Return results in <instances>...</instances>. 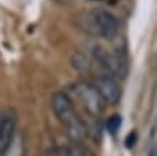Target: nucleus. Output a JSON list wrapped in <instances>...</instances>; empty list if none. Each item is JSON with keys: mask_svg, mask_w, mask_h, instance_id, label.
I'll use <instances>...</instances> for the list:
<instances>
[{"mask_svg": "<svg viewBox=\"0 0 157 156\" xmlns=\"http://www.w3.org/2000/svg\"><path fill=\"white\" fill-rule=\"evenodd\" d=\"M17 135V120H15L13 110H2L0 112V156L5 154L12 143L13 136Z\"/></svg>", "mask_w": 157, "mask_h": 156, "instance_id": "5", "label": "nucleus"}, {"mask_svg": "<svg viewBox=\"0 0 157 156\" xmlns=\"http://www.w3.org/2000/svg\"><path fill=\"white\" fill-rule=\"evenodd\" d=\"M61 150H62L64 156H90L88 151L85 150V146H83V143H75V141H71V140Z\"/></svg>", "mask_w": 157, "mask_h": 156, "instance_id": "7", "label": "nucleus"}, {"mask_svg": "<svg viewBox=\"0 0 157 156\" xmlns=\"http://www.w3.org/2000/svg\"><path fill=\"white\" fill-rule=\"evenodd\" d=\"M149 156H157V148H152V151L149 153Z\"/></svg>", "mask_w": 157, "mask_h": 156, "instance_id": "11", "label": "nucleus"}, {"mask_svg": "<svg viewBox=\"0 0 157 156\" xmlns=\"http://www.w3.org/2000/svg\"><path fill=\"white\" fill-rule=\"evenodd\" d=\"M136 140H137V133L136 131H132L126 136V148H132V146L136 145Z\"/></svg>", "mask_w": 157, "mask_h": 156, "instance_id": "9", "label": "nucleus"}, {"mask_svg": "<svg viewBox=\"0 0 157 156\" xmlns=\"http://www.w3.org/2000/svg\"><path fill=\"white\" fill-rule=\"evenodd\" d=\"M51 105H52L54 115L57 117V120L66 128L69 140L75 141V143H83L88 135V130H87V125L83 123V120L77 115L69 95L66 92H56L51 99Z\"/></svg>", "mask_w": 157, "mask_h": 156, "instance_id": "1", "label": "nucleus"}, {"mask_svg": "<svg viewBox=\"0 0 157 156\" xmlns=\"http://www.w3.org/2000/svg\"><path fill=\"white\" fill-rule=\"evenodd\" d=\"M93 87L98 90V94L101 95V99L105 100V104L116 105L121 100V87L116 82L115 77L108 76V74H100L93 79Z\"/></svg>", "mask_w": 157, "mask_h": 156, "instance_id": "4", "label": "nucleus"}, {"mask_svg": "<svg viewBox=\"0 0 157 156\" xmlns=\"http://www.w3.org/2000/svg\"><path fill=\"white\" fill-rule=\"evenodd\" d=\"M44 156H64V153H62L61 148H49L46 153H44Z\"/></svg>", "mask_w": 157, "mask_h": 156, "instance_id": "10", "label": "nucleus"}, {"mask_svg": "<svg viewBox=\"0 0 157 156\" xmlns=\"http://www.w3.org/2000/svg\"><path fill=\"white\" fill-rule=\"evenodd\" d=\"M72 66L74 69L77 72H80V74H88V72L92 71V62L90 59L82 54V53H75V54L72 56Z\"/></svg>", "mask_w": 157, "mask_h": 156, "instance_id": "6", "label": "nucleus"}, {"mask_svg": "<svg viewBox=\"0 0 157 156\" xmlns=\"http://www.w3.org/2000/svg\"><path fill=\"white\" fill-rule=\"evenodd\" d=\"M90 23L97 35L106 38V40L115 38L120 30V22L116 20V17L105 10H93L90 13Z\"/></svg>", "mask_w": 157, "mask_h": 156, "instance_id": "3", "label": "nucleus"}, {"mask_svg": "<svg viewBox=\"0 0 157 156\" xmlns=\"http://www.w3.org/2000/svg\"><path fill=\"white\" fill-rule=\"evenodd\" d=\"M120 128H121V117L120 115H111L110 118L106 120V130H108V133L115 135Z\"/></svg>", "mask_w": 157, "mask_h": 156, "instance_id": "8", "label": "nucleus"}, {"mask_svg": "<svg viewBox=\"0 0 157 156\" xmlns=\"http://www.w3.org/2000/svg\"><path fill=\"white\" fill-rule=\"evenodd\" d=\"M88 2H113V0H88Z\"/></svg>", "mask_w": 157, "mask_h": 156, "instance_id": "12", "label": "nucleus"}, {"mask_svg": "<svg viewBox=\"0 0 157 156\" xmlns=\"http://www.w3.org/2000/svg\"><path fill=\"white\" fill-rule=\"evenodd\" d=\"M74 95L78 99L80 105L85 109V112L93 118L100 117L105 110V100L98 94V90L90 82H77L72 86Z\"/></svg>", "mask_w": 157, "mask_h": 156, "instance_id": "2", "label": "nucleus"}]
</instances>
